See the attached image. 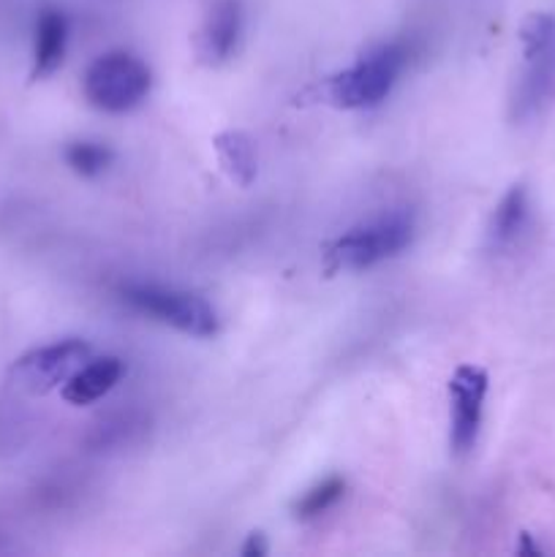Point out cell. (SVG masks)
Masks as SVG:
<instances>
[{"label": "cell", "mask_w": 555, "mask_h": 557, "mask_svg": "<svg viewBox=\"0 0 555 557\" xmlns=\"http://www.w3.org/2000/svg\"><path fill=\"white\" fill-rule=\"evenodd\" d=\"M414 239V218L390 212L348 228L324 250L330 272H362L406 250Z\"/></svg>", "instance_id": "cell-1"}, {"label": "cell", "mask_w": 555, "mask_h": 557, "mask_svg": "<svg viewBox=\"0 0 555 557\" xmlns=\"http://www.w3.org/2000/svg\"><path fill=\"white\" fill-rule=\"evenodd\" d=\"M408 54L411 52H408L406 44H381L373 52L359 58L351 69L332 76L326 82V98L341 109L379 107L406 69Z\"/></svg>", "instance_id": "cell-2"}, {"label": "cell", "mask_w": 555, "mask_h": 557, "mask_svg": "<svg viewBox=\"0 0 555 557\" xmlns=\"http://www.w3.org/2000/svg\"><path fill=\"white\" fill-rule=\"evenodd\" d=\"M120 299L136 313L172 326L183 335L210 337L218 332L215 308L194 292H180L158 283H128L120 288Z\"/></svg>", "instance_id": "cell-3"}, {"label": "cell", "mask_w": 555, "mask_h": 557, "mask_svg": "<svg viewBox=\"0 0 555 557\" xmlns=\"http://www.w3.org/2000/svg\"><path fill=\"white\" fill-rule=\"evenodd\" d=\"M150 69L131 52H107L87 65L82 90L98 112L123 114L145 101L150 92Z\"/></svg>", "instance_id": "cell-4"}, {"label": "cell", "mask_w": 555, "mask_h": 557, "mask_svg": "<svg viewBox=\"0 0 555 557\" xmlns=\"http://www.w3.org/2000/svg\"><path fill=\"white\" fill-rule=\"evenodd\" d=\"M85 362H90V346L85 341L69 337V341L27 351L11 364L9 379L25 395L41 397L63 386Z\"/></svg>", "instance_id": "cell-5"}, {"label": "cell", "mask_w": 555, "mask_h": 557, "mask_svg": "<svg viewBox=\"0 0 555 557\" xmlns=\"http://www.w3.org/2000/svg\"><path fill=\"white\" fill-rule=\"evenodd\" d=\"M490 379L477 364H460L449 379V446L455 457L471 455L482 428Z\"/></svg>", "instance_id": "cell-6"}, {"label": "cell", "mask_w": 555, "mask_h": 557, "mask_svg": "<svg viewBox=\"0 0 555 557\" xmlns=\"http://www.w3.org/2000/svg\"><path fill=\"white\" fill-rule=\"evenodd\" d=\"M243 36V3L239 0H215L201 27V54L210 63H226L234 58Z\"/></svg>", "instance_id": "cell-7"}, {"label": "cell", "mask_w": 555, "mask_h": 557, "mask_svg": "<svg viewBox=\"0 0 555 557\" xmlns=\"http://www.w3.org/2000/svg\"><path fill=\"white\" fill-rule=\"evenodd\" d=\"M555 96V41L536 54L533 60H526V74L520 76L511 98V117L528 120Z\"/></svg>", "instance_id": "cell-8"}, {"label": "cell", "mask_w": 555, "mask_h": 557, "mask_svg": "<svg viewBox=\"0 0 555 557\" xmlns=\"http://www.w3.org/2000/svg\"><path fill=\"white\" fill-rule=\"evenodd\" d=\"M69 47V20L63 11L44 9L36 16L33 30V69L30 79H47L63 65Z\"/></svg>", "instance_id": "cell-9"}, {"label": "cell", "mask_w": 555, "mask_h": 557, "mask_svg": "<svg viewBox=\"0 0 555 557\" xmlns=\"http://www.w3.org/2000/svg\"><path fill=\"white\" fill-rule=\"evenodd\" d=\"M125 364L123 359L118 357H103V359H92V362H85L69 381L63 384L60 395H63L65 403L71 406L82 408V406H92L96 400H101L103 395L118 386V381L123 379Z\"/></svg>", "instance_id": "cell-10"}, {"label": "cell", "mask_w": 555, "mask_h": 557, "mask_svg": "<svg viewBox=\"0 0 555 557\" xmlns=\"http://www.w3.org/2000/svg\"><path fill=\"white\" fill-rule=\"evenodd\" d=\"M528 223V190L526 185H511L501 201L495 205L493 215H490L488 239L490 248L504 250L520 239L522 228Z\"/></svg>", "instance_id": "cell-11"}, {"label": "cell", "mask_w": 555, "mask_h": 557, "mask_svg": "<svg viewBox=\"0 0 555 557\" xmlns=\"http://www.w3.org/2000/svg\"><path fill=\"white\" fill-rule=\"evenodd\" d=\"M212 147H215L218 161H221L229 180L237 183L239 188H248L256 180V174H259V158H256L254 139L243 134V131H223V134L215 136Z\"/></svg>", "instance_id": "cell-12"}, {"label": "cell", "mask_w": 555, "mask_h": 557, "mask_svg": "<svg viewBox=\"0 0 555 557\" xmlns=\"http://www.w3.org/2000/svg\"><path fill=\"white\" fill-rule=\"evenodd\" d=\"M343 493H346V482H343L341 476L324 479V482L310 487L308 493L294 504V517H297V520H313V517L326 515V511L343 498Z\"/></svg>", "instance_id": "cell-13"}, {"label": "cell", "mask_w": 555, "mask_h": 557, "mask_svg": "<svg viewBox=\"0 0 555 557\" xmlns=\"http://www.w3.org/2000/svg\"><path fill=\"white\" fill-rule=\"evenodd\" d=\"M63 158L71 166V172H76L79 177H98L112 163V150L103 147L101 141H71L65 147Z\"/></svg>", "instance_id": "cell-14"}, {"label": "cell", "mask_w": 555, "mask_h": 557, "mask_svg": "<svg viewBox=\"0 0 555 557\" xmlns=\"http://www.w3.org/2000/svg\"><path fill=\"white\" fill-rule=\"evenodd\" d=\"M555 41V16L547 11H533L520 25L522 60H533Z\"/></svg>", "instance_id": "cell-15"}, {"label": "cell", "mask_w": 555, "mask_h": 557, "mask_svg": "<svg viewBox=\"0 0 555 557\" xmlns=\"http://www.w3.org/2000/svg\"><path fill=\"white\" fill-rule=\"evenodd\" d=\"M267 555V542L261 533H250L248 542L243 547V557H264Z\"/></svg>", "instance_id": "cell-16"}]
</instances>
